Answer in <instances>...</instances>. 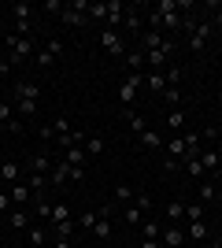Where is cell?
<instances>
[{
  "label": "cell",
  "mask_w": 222,
  "mask_h": 248,
  "mask_svg": "<svg viewBox=\"0 0 222 248\" xmlns=\"http://www.w3.org/2000/svg\"><path fill=\"white\" fill-rule=\"evenodd\" d=\"M33 37H19V33H8V37H4V48H8V56H4V60L11 63V67H19V63H26L33 56Z\"/></svg>",
  "instance_id": "6da1fadb"
},
{
  "label": "cell",
  "mask_w": 222,
  "mask_h": 248,
  "mask_svg": "<svg viewBox=\"0 0 222 248\" xmlns=\"http://www.w3.org/2000/svg\"><path fill=\"white\" fill-rule=\"evenodd\" d=\"M137 93H141V74H126L122 78V85H118V104L122 108H133V100H137Z\"/></svg>",
  "instance_id": "7a4b0ae2"
},
{
  "label": "cell",
  "mask_w": 222,
  "mask_h": 248,
  "mask_svg": "<svg viewBox=\"0 0 222 248\" xmlns=\"http://www.w3.org/2000/svg\"><path fill=\"white\" fill-rule=\"evenodd\" d=\"M30 207H11V211H8V218H4V226H8V230H15V233H26V230H30L33 226V222H30Z\"/></svg>",
  "instance_id": "3957f363"
},
{
  "label": "cell",
  "mask_w": 222,
  "mask_h": 248,
  "mask_svg": "<svg viewBox=\"0 0 222 248\" xmlns=\"http://www.w3.org/2000/svg\"><path fill=\"white\" fill-rule=\"evenodd\" d=\"M100 48L104 52H111V56H126V41H122V33L118 30H100Z\"/></svg>",
  "instance_id": "277c9868"
},
{
  "label": "cell",
  "mask_w": 222,
  "mask_h": 248,
  "mask_svg": "<svg viewBox=\"0 0 222 248\" xmlns=\"http://www.w3.org/2000/svg\"><path fill=\"white\" fill-rule=\"evenodd\" d=\"M15 130H22L19 111H15L8 100H0V134H15Z\"/></svg>",
  "instance_id": "5b68a950"
},
{
  "label": "cell",
  "mask_w": 222,
  "mask_h": 248,
  "mask_svg": "<svg viewBox=\"0 0 222 248\" xmlns=\"http://www.w3.org/2000/svg\"><path fill=\"white\" fill-rule=\"evenodd\" d=\"M137 41H141V52H163V45H167V33H159V30H141L137 33ZM167 56V52H163ZM170 60V56H167Z\"/></svg>",
  "instance_id": "8992f818"
},
{
  "label": "cell",
  "mask_w": 222,
  "mask_h": 248,
  "mask_svg": "<svg viewBox=\"0 0 222 248\" xmlns=\"http://www.w3.org/2000/svg\"><path fill=\"white\" fill-rule=\"evenodd\" d=\"M59 56H63V45H59V41H44V48L37 52V60H33V63H37V71H44V67H52Z\"/></svg>",
  "instance_id": "52a82bcc"
},
{
  "label": "cell",
  "mask_w": 222,
  "mask_h": 248,
  "mask_svg": "<svg viewBox=\"0 0 222 248\" xmlns=\"http://www.w3.org/2000/svg\"><path fill=\"white\" fill-rule=\"evenodd\" d=\"M211 30H215L211 19H200V22H196V30L189 33V48L192 52H204V45H207V37H211Z\"/></svg>",
  "instance_id": "ba28073f"
},
{
  "label": "cell",
  "mask_w": 222,
  "mask_h": 248,
  "mask_svg": "<svg viewBox=\"0 0 222 248\" xmlns=\"http://www.w3.org/2000/svg\"><path fill=\"white\" fill-rule=\"evenodd\" d=\"M15 33H19V37H30V15H33V8L30 4H15Z\"/></svg>",
  "instance_id": "9c48e42d"
},
{
  "label": "cell",
  "mask_w": 222,
  "mask_h": 248,
  "mask_svg": "<svg viewBox=\"0 0 222 248\" xmlns=\"http://www.w3.org/2000/svg\"><path fill=\"white\" fill-rule=\"evenodd\" d=\"M15 96H19L22 104H37V96H41V85L30 82V78H22V82H15Z\"/></svg>",
  "instance_id": "30bf717a"
},
{
  "label": "cell",
  "mask_w": 222,
  "mask_h": 248,
  "mask_svg": "<svg viewBox=\"0 0 222 248\" xmlns=\"http://www.w3.org/2000/svg\"><path fill=\"white\" fill-rule=\"evenodd\" d=\"M185 230L181 226H174V222H170V226H163V233H159V245H167V248H181L185 245Z\"/></svg>",
  "instance_id": "8fae6325"
},
{
  "label": "cell",
  "mask_w": 222,
  "mask_h": 248,
  "mask_svg": "<svg viewBox=\"0 0 222 248\" xmlns=\"http://www.w3.org/2000/svg\"><path fill=\"white\" fill-rule=\"evenodd\" d=\"M26 174H52V155L48 152H33L26 163Z\"/></svg>",
  "instance_id": "7c38bea8"
},
{
  "label": "cell",
  "mask_w": 222,
  "mask_h": 248,
  "mask_svg": "<svg viewBox=\"0 0 222 248\" xmlns=\"http://www.w3.org/2000/svg\"><path fill=\"white\" fill-rule=\"evenodd\" d=\"M8 197H11V204H15V207H30L33 193H30L26 182H15V186H8Z\"/></svg>",
  "instance_id": "4fadbf2b"
},
{
  "label": "cell",
  "mask_w": 222,
  "mask_h": 248,
  "mask_svg": "<svg viewBox=\"0 0 222 248\" xmlns=\"http://www.w3.org/2000/svg\"><path fill=\"white\" fill-rule=\"evenodd\" d=\"M48 182H52V186H67V182H71V163H67V159H56Z\"/></svg>",
  "instance_id": "5bb4252c"
},
{
  "label": "cell",
  "mask_w": 222,
  "mask_h": 248,
  "mask_svg": "<svg viewBox=\"0 0 222 248\" xmlns=\"http://www.w3.org/2000/svg\"><path fill=\"white\" fill-rule=\"evenodd\" d=\"M0 182H4V189L19 182V163H15V159H4V163H0Z\"/></svg>",
  "instance_id": "9a60e30c"
},
{
  "label": "cell",
  "mask_w": 222,
  "mask_h": 248,
  "mask_svg": "<svg viewBox=\"0 0 222 248\" xmlns=\"http://www.w3.org/2000/svg\"><path fill=\"white\" fill-rule=\"evenodd\" d=\"M22 182L30 186V193H33V197H44V189L52 186V182H48V174H26Z\"/></svg>",
  "instance_id": "2e32d148"
},
{
  "label": "cell",
  "mask_w": 222,
  "mask_h": 248,
  "mask_svg": "<svg viewBox=\"0 0 222 248\" xmlns=\"http://www.w3.org/2000/svg\"><path fill=\"white\" fill-rule=\"evenodd\" d=\"M141 145L148 148V152H159V148H163V134H159V130H141Z\"/></svg>",
  "instance_id": "e0dca14e"
},
{
  "label": "cell",
  "mask_w": 222,
  "mask_h": 248,
  "mask_svg": "<svg viewBox=\"0 0 222 248\" xmlns=\"http://www.w3.org/2000/svg\"><path fill=\"white\" fill-rule=\"evenodd\" d=\"M26 245H30V248H44V245H48V230H44V226H30V230H26Z\"/></svg>",
  "instance_id": "ac0fdd59"
},
{
  "label": "cell",
  "mask_w": 222,
  "mask_h": 248,
  "mask_svg": "<svg viewBox=\"0 0 222 248\" xmlns=\"http://www.w3.org/2000/svg\"><path fill=\"white\" fill-rule=\"evenodd\" d=\"M122 60H126L130 74H141V67H145V52H141V48H126V56H122Z\"/></svg>",
  "instance_id": "d6986e66"
},
{
  "label": "cell",
  "mask_w": 222,
  "mask_h": 248,
  "mask_svg": "<svg viewBox=\"0 0 222 248\" xmlns=\"http://www.w3.org/2000/svg\"><path fill=\"white\" fill-rule=\"evenodd\" d=\"M181 170H185L189 178H196V182H204V174H207V170H204V163H200V155L185 159V163H181Z\"/></svg>",
  "instance_id": "ffe728a7"
},
{
  "label": "cell",
  "mask_w": 222,
  "mask_h": 248,
  "mask_svg": "<svg viewBox=\"0 0 222 248\" xmlns=\"http://www.w3.org/2000/svg\"><path fill=\"white\" fill-rule=\"evenodd\" d=\"M200 163H204V170H219L222 167V152L219 148H207V152H200Z\"/></svg>",
  "instance_id": "44dd1931"
},
{
  "label": "cell",
  "mask_w": 222,
  "mask_h": 248,
  "mask_svg": "<svg viewBox=\"0 0 222 248\" xmlns=\"http://www.w3.org/2000/svg\"><path fill=\"white\" fill-rule=\"evenodd\" d=\"M122 222H130V226H141V222H145V211H141L137 204H126V207H122Z\"/></svg>",
  "instance_id": "7402d4cb"
},
{
  "label": "cell",
  "mask_w": 222,
  "mask_h": 248,
  "mask_svg": "<svg viewBox=\"0 0 222 248\" xmlns=\"http://www.w3.org/2000/svg\"><path fill=\"white\" fill-rule=\"evenodd\" d=\"M82 148H85V155H89V159H96V155H104V137H96V134H93V137H85V145H82Z\"/></svg>",
  "instance_id": "603a6c76"
},
{
  "label": "cell",
  "mask_w": 222,
  "mask_h": 248,
  "mask_svg": "<svg viewBox=\"0 0 222 248\" xmlns=\"http://www.w3.org/2000/svg\"><path fill=\"white\" fill-rule=\"evenodd\" d=\"M185 237H192V241H207V237H211V233H207V222H204V218H200V222H189Z\"/></svg>",
  "instance_id": "cb8c5ba5"
},
{
  "label": "cell",
  "mask_w": 222,
  "mask_h": 248,
  "mask_svg": "<svg viewBox=\"0 0 222 248\" xmlns=\"http://www.w3.org/2000/svg\"><path fill=\"white\" fill-rule=\"evenodd\" d=\"M59 159H67L71 167H85V159H89V155H85V148H67Z\"/></svg>",
  "instance_id": "d4e9b609"
},
{
  "label": "cell",
  "mask_w": 222,
  "mask_h": 248,
  "mask_svg": "<svg viewBox=\"0 0 222 248\" xmlns=\"http://www.w3.org/2000/svg\"><path fill=\"white\" fill-rule=\"evenodd\" d=\"M148 89H152V93H167V78H163V71H152L148 74Z\"/></svg>",
  "instance_id": "484cf974"
},
{
  "label": "cell",
  "mask_w": 222,
  "mask_h": 248,
  "mask_svg": "<svg viewBox=\"0 0 222 248\" xmlns=\"http://www.w3.org/2000/svg\"><path fill=\"white\" fill-rule=\"evenodd\" d=\"M93 237H96V241H107V237H111V218H104V215L96 218V226H93Z\"/></svg>",
  "instance_id": "4316f807"
},
{
  "label": "cell",
  "mask_w": 222,
  "mask_h": 248,
  "mask_svg": "<svg viewBox=\"0 0 222 248\" xmlns=\"http://www.w3.org/2000/svg\"><path fill=\"white\" fill-rule=\"evenodd\" d=\"M215 197H219V186L204 178V182H200V200H204V204H215Z\"/></svg>",
  "instance_id": "83f0119b"
},
{
  "label": "cell",
  "mask_w": 222,
  "mask_h": 248,
  "mask_svg": "<svg viewBox=\"0 0 222 248\" xmlns=\"http://www.w3.org/2000/svg\"><path fill=\"white\" fill-rule=\"evenodd\" d=\"M126 30H133V33H141V8H126Z\"/></svg>",
  "instance_id": "f1b7e54d"
},
{
  "label": "cell",
  "mask_w": 222,
  "mask_h": 248,
  "mask_svg": "<svg viewBox=\"0 0 222 248\" xmlns=\"http://www.w3.org/2000/svg\"><path fill=\"white\" fill-rule=\"evenodd\" d=\"M141 233H145V241H159V233H163V230H159V222L145 218V222H141Z\"/></svg>",
  "instance_id": "f546056e"
},
{
  "label": "cell",
  "mask_w": 222,
  "mask_h": 248,
  "mask_svg": "<svg viewBox=\"0 0 222 248\" xmlns=\"http://www.w3.org/2000/svg\"><path fill=\"white\" fill-rule=\"evenodd\" d=\"M89 19L107 22V4H104V0H100V4H93V0H89Z\"/></svg>",
  "instance_id": "4dcf8cb0"
},
{
  "label": "cell",
  "mask_w": 222,
  "mask_h": 248,
  "mask_svg": "<svg viewBox=\"0 0 222 248\" xmlns=\"http://www.w3.org/2000/svg\"><path fill=\"white\" fill-rule=\"evenodd\" d=\"M48 126H52V137L71 134V119H67V115H59V119H56V123H48Z\"/></svg>",
  "instance_id": "1f68e13d"
},
{
  "label": "cell",
  "mask_w": 222,
  "mask_h": 248,
  "mask_svg": "<svg viewBox=\"0 0 222 248\" xmlns=\"http://www.w3.org/2000/svg\"><path fill=\"white\" fill-rule=\"evenodd\" d=\"M71 218V207L67 204H52V215H48V222H67Z\"/></svg>",
  "instance_id": "d6a6232c"
},
{
  "label": "cell",
  "mask_w": 222,
  "mask_h": 248,
  "mask_svg": "<svg viewBox=\"0 0 222 248\" xmlns=\"http://www.w3.org/2000/svg\"><path fill=\"white\" fill-rule=\"evenodd\" d=\"M133 197H137V193H133L130 186H115V200L118 204H133Z\"/></svg>",
  "instance_id": "836d02e7"
},
{
  "label": "cell",
  "mask_w": 222,
  "mask_h": 248,
  "mask_svg": "<svg viewBox=\"0 0 222 248\" xmlns=\"http://www.w3.org/2000/svg\"><path fill=\"white\" fill-rule=\"evenodd\" d=\"M167 126H170V130H181V126H185V111H181V108H174V111L167 115Z\"/></svg>",
  "instance_id": "e575fe53"
},
{
  "label": "cell",
  "mask_w": 222,
  "mask_h": 248,
  "mask_svg": "<svg viewBox=\"0 0 222 248\" xmlns=\"http://www.w3.org/2000/svg\"><path fill=\"white\" fill-rule=\"evenodd\" d=\"M170 159H185V141H181V137H174V141H170Z\"/></svg>",
  "instance_id": "d590c367"
},
{
  "label": "cell",
  "mask_w": 222,
  "mask_h": 248,
  "mask_svg": "<svg viewBox=\"0 0 222 248\" xmlns=\"http://www.w3.org/2000/svg\"><path fill=\"white\" fill-rule=\"evenodd\" d=\"M167 218L174 222V218H185V204L181 200H170V207H167Z\"/></svg>",
  "instance_id": "8d00e7d4"
},
{
  "label": "cell",
  "mask_w": 222,
  "mask_h": 248,
  "mask_svg": "<svg viewBox=\"0 0 222 248\" xmlns=\"http://www.w3.org/2000/svg\"><path fill=\"white\" fill-rule=\"evenodd\" d=\"M185 218H189V222H200V218H204V207L200 204H185Z\"/></svg>",
  "instance_id": "74e56055"
},
{
  "label": "cell",
  "mask_w": 222,
  "mask_h": 248,
  "mask_svg": "<svg viewBox=\"0 0 222 248\" xmlns=\"http://www.w3.org/2000/svg\"><path fill=\"white\" fill-rule=\"evenodd\" d=\"M96 218H100V211H89V215L78 218V230H93L96 226Z\"/></svg>",
  "instance_id": "f35d334b"
},
{
  "label": "cell",
  "mask_w": 222,
  "mask_h": 248,
  "mask_svg": "<svg viewBox=\"0 0 222 248\" xmlns=\"http://www.w3.org/2000/svg\"><path fill=\"white\" fill-rule=\"evenodd\" d=\"M122 115H126V123L133 126L137 134H141V130H148V123H145V119H141V115H133V111H122Z\"/></svg>",
  "instance_id": "ab89813d"
},
{
  "label": "cell",
  "mask_w": 222,
  "mask_h": 248,
  "mask_svg": "<svg viewBox=\"0 0 222 248\" xmlns=\"http://www.w3.org/2000/svg\"><path fill=\"white\" fill-rule=\"evenodd\" d=\"M11 197H8V189H0V218H8V211H11Z\"/></svg>",
  "instance_id": "60d3db41"
},
{
  "label": "cell",
  "mask_w": 222,
  "mask_h": 248,
  "mask_svg": "<svg viewBox=\"0 0 222 248\" xmlns=\"http://www.w3.org/2000/svg\"><path fill=\"white\" fill-rule=\"evenodd\" d=\"M133 204H137L141 211H145V215L152 211V197H148V193H137V197H133Z\"/></svg>",
  "instance_id": "b9f144b4"
},
{
  "label": "cell",
  "mask_w": 222,
  "mask_h": 248,
  "mask_svg": "<svg viewBox=\"0 0 222 248\" xmlns=\"http://www.w3.org/2000/svg\"><path fill=\"white\" fill-rule=\"evenodd\" d=\"M67 0H44V11H52V15H63Z\"/></svg>",
  "instance_id": "7bdbcfd3"
},
{
  "label": "cell",
  "mask_w": 222,
  "mask_h": 248,
  "mask_svg": "<svg viewBox=\"0 0 222 248\" xmlns=\"http://www.w3.org/2000/svg\"><path fill=\"white\" fill-rule=\"evenodd\" d=\"M163 100H170V111H174V108L181 104V89H167V93H163Z\"/></svg>",
  "instance_id": "ee69618b"
},
{
  "label": "cell",
  "mask_w": 222,
  "mask_h": 248,
  "mask_svg": "<svg viewBox=\"0 0 222 248\" xmlns=\"http://www.w3.org/2000/svg\"><path fill=\"white\" fill-rule=\"evenodd\" d=\"M163 170H167V174H174V170H181V163H178V159H167V163H163Z\"/></svg>",
  "instance_id": "f6af8a7d"
},
{
  "label": "cell",
  "mask_w": 222,
  "mask_h": 248,
  "mask_svg": "<svg viewBox=\"0 0 222 248\" xmlns=\"http://www.w3.org/2000/svg\"><path fill=\"white\" fill-rule=\"evenodd\" d=\"M85 178V167H71V182H82Z\"/></svg>",
  "instance_id": "bcb514c9"
},
{
  "label": "cell",
  "mask_w": 222,
  "mask_h": 248,
  "mask_svg": "<svg viewBox=\"0 0 222 248\" xmlns=\"http://www.w3.org/2000/svg\"><path fill=\"white\" fill-rule=\"evenodd\" d=\"M207 248H222V237H207Z\"/></svg>",
  "instance_id": "7dc6e473"
},
{
  "label": "cell",
  "mask_w": 222,
  "mask_h": 248,
  "mask_svg": "<svg viewBox=\"0 0 222 248\" xmlns=\"http://www.w3.org/2000/svg\"><path fill=\"white\" fill-rule=\"evenodd\" d=\"M141 248H163L159 241H141Z\"/></svg>",
  "instance_id": "c3c4849f"
},
{
  "label": "cell",
  "mask_w": 222,
  "mask_h": 248,
  "mask_svg": "<svg viewBox=\"0 0 222 248\" xmlns=\"http://www.w3.org/2000/svg\"><path fill=\"white\" fill-rule=\"evenodd\" d=\"M52 248H74L71 241H52Z\"/></svg>",
  "instance_id": "681fc988"
},
{
  "label": "cell",
  "mask_w": 222,
  "mask_h": 248,
  "mask_svg": "<svg viewBox=\"0 0 222 248\" xmlns=\"http://www.w3.org/2000/svg\"><path fill=\"white\" fill-rule=\"evenodd\" d=\"M4 237H8V226H0V248H4Z\"/></svg>",
  "instance_id": "f907efd6"
},
{
  "label": "cell",
  "mask_w": 222,
  "mask_h": 248,
  "mask_svg": "<svg viewBox=\"0 0 222 248\" xmlns=\"http://www.w3.org/2000/svg\"><path fill=\"white\" fill-rule=\"evenodd\" d=\"M215 141H219V145H222V126H215Z\"/></svg>",
  "instance_id": "816d5d0a"
},
{
  "label": "cell",
  "mask_w": 222,
  "mask_h": 248,
  "mask_svg": "<svg viewBox=\"0 0 222 248\" xmlns=\"http://www.w3.org/2000/svg\"><path fill=\"white\" fill-rule=\"evenodd\" d=\"M215 207H219V211H222V189H219V197H215Z\"/></svg>",
  "instance_id": "f5cc1de1"
},
{
  "label": "cell",
  "mask_w": 222,
  "mask_h": 248,
  "mask_svg": "<svg viewBox=\"0 0 222 248\" xmlns=\"http://www.w3.org/2000/svg\"><path fill=\"white\" fill-rule=\"evenodd\" d=\"M219 174H222V167H219Z\"/></svg>",
  "instance_id": "db71d44e"
},
{
  "label": "cell",
  "mask_w": 222,
  "mask_h": 248,
  "mask_svg": "<svg viewBox=\"0 0 222 248\" xmlns=\"http://www.w3.org/2000/svg\"><path fill=\"white\" fill-rule=\"evenodd\" d=\"M44 248H48V245H44Z\"/></svg>",
  "instance_id": "11a10c76"
}]
</instances>
